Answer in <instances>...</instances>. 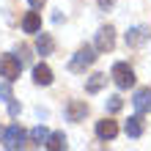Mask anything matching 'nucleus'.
Segmentation results:
<instances>
[{
  "label": "nucleus",
  "instance_id": "nucleus-1",
  "mask_svg": "<svg viewBox=\"0 0 151 151\" xmlns=\"http://www.w3.org/2000/svg\"><path fill=\"white\" fill-rule=\"evenodd\" d=\"M96 58H99V55H96V47H80V50L74 52V58L69 60V72H74V74L85 72Z\"/></svg>",
  "mask_w": 151,
  "mask_h": 151
},
{
  "label": "nucleus",
  "instance_id": "nucleus-2",
  "mask_svg": "<svg viewBox=\"0 0 151 151\" xmlns=\"http://www.w3.org/2000/svg\"><path fill=\"white\" fill-rule=\"evenodd\" d=\"M25 137H28V132H25L19 124H11V127H6V132H3V146L8 148V151H14V148H22L25 146Z\"/></svg>",
  "mask_w": 151,
  "mask_h": 151
},
{
  "label": "nucleus",
  "instance_id": "nucleus-3",
  "mask_svg": "<svg viewBox=\"0 0 151 151\" xmlns=\"http://www.w3.org/2000/svg\"><path fill=\"white\" fill-rule=\"evenodd\" d=\"M110 77H113V83L118 85L121 91H127V88L135 85V72H132L129 63H115L113 72H110Z\"/></svg>",
  "mask_w": 151,
  "mask_h": 151
},
{
  "label": "nucleus",
  "instance_id": "nucleus-4",
  "mask_svg": "<svg viewBox=\"0 0 151 151\" xmlns=\"http://www.w3.org/2000/svg\"><path fill=\"white\" fill-rule=\"evenodd\" d=\"M22 72V60L14 55H0V77H6L8 83H14Z\"/></svg>",
  "mask_w": 151,
  "mask_h": 151
},
{
  "label": "nucleus",
  "instance_id": "nucleus-5",
  "mask_svg": "<svg viewBox=\"0 0 151 151\" xmlns=\"http://www.w3.org/2000/svg\"><path fill=\"white\" fill-rule=\"evenodd\" d=\"M113 47H115V30L113 28H99V33H96V50L110 52Z\"/></svg>",
  "mask_w": 151,
  "mask_h": 151
},
{
  "label": "nucleus",
  "instance_id": "nucleus-6",
  "mask_svg": "<svg viewBox=\"0 0 151 151\" xmlns=\"http://www.w3.org/2000/svg\"><path fill=\"white\" fill-rule=\"evenodd\" d=\"M115 135H118V124H115V121L104 118V121L96 124V137H99V140H113Z\"/></svg>",
  "mask_w": 151,
  "mask_h": 151
},
{
  "label": "nucleus",
  "instance_id": "nucleus-7",
  "mask_svg": "<svg viewBox=\"0 0 151 151\" xmlns=\"http://www.w3.org/2000/svg\"><path fill=\"white\" fill-rule=\"evenodd\" d=\"M85 115H88V104H85V102L72 99V102L66 104V118H69V121H83Z\"/></svg>",
  "mask_w": 151,
  "mask_h": 151
},
{
  "label": "nucleus",
  "instance_id": "nucleus-8",
  "mask_svg": "<svg viewBox=\"0 0 151 151\" xmlns=\"http://www.w3.org/2000/svg\"><path fill=\"white\" fill-rule=\"evenodd\" d=\"M132 104H135V110L143 115L151 110V88H140V91L135 93V99H132Z\"/></svg>",
  "mask_w": 151,
  "mask_h": 151
},
{
  "label": "nucleus",
  "instance_id": "nucleus-9",
  "mask_svg": "<svg viewBox=\"0 0 151 151\" xmlns=\"http://www.w3.org/2000/svg\"><path fill=\"white\" fill-rule=\"evenodd\" d=\"M148 36H151L148 28H132V30H127V47H140Z\"/></svg>",
  "mask_w": 151,
  "mask_h": 151
},
{
  "label": "nucleus",
  "instance_id": "nucleus-10",
  "mask_svg": "<svg viewBox=\"0 0 151 151\" xmlns=\"http://www.w3.org/2000/svg\"><path fill=\"white\" fill-rule=\"evenodd\" d=\"M33 80H36V85H50V83H52V72H50V66H47V63L33 66Z\"/></svg>",
  "mask_w": 151,
  "mask_h": 151
},
{
  "label": "nucleus",
  "instance_id": "nucleus-11",
  "mask_svg": "<svg viewBox=\"0 0 151 151\" xmlns=\"http://www.w3.org/2000/svg\"><path fill=\"white\" fill-rule=\"evenodd\" d=\"M22 30H25V33H39V30H41V17H39L36 11L25 14V19H22Z\"/></svg>",
  "mask_w": 151,
  "mask_h": 151
},
{
  "label": "nucleus",
  "instance_id": "nucleus-12",
  "mask_svg": "<svg viewBox=\"0 0 151 151\" xmlns=\"http://www.w3.org/2000/svg\"><path fill=\"white\" fill-rule=\"evenodd\" d=\"M36 50H39V55H52V50H55V41H52L50 33H39V39H36Z\"/></svg>",
  "mask_w": 151,
  "mask_h": 151
},
{
  "label": "nucleus",
  "instance_id": "nucleus-13",
  "mask_svg": "<svg viewBox=\"0 0 151 151\" xmlns=\"http://www.w3.org/2000/svg\"><path fill=\"white\" fill-rule=\"evenodd\" d=\"M127 135L129 137H140V135H143V118H140V113L132 115V118L127 121Z\"/></svg>",
  "mask_w": 151,
  "mask_h": 151
},
{
  "label": "nucleus",
  "instance_id": "nucleus-14",
  "mask_svg": "<svg viewBox=\"0 0 151 151\" xmlns=\"http://www.w3.org/2000/svg\"><path fill=\"white\" fill-rule=\"evenodd\" d=\"M44 146H47L50 151H60V148H66V135H63V132H52Z\"/></svg>",
  "mask_w": 151,
  "mask_h": 151
},
{
  "label": "nucleus",
  "instance_id": "nucleus-15",
  "mask_svg": "<svg viewBox=\"0 0 151 151\" xmlns=\"http://www.w3.org/2000/svg\"><path fill=\"white\" fill-rule=\"evenodd\" d=\"M104 83H107V74H93V77L85 83V91H88V93H99L102 88H104Z\"/></svg>",
  "mask_w": 151,
  "mask_h": 151
},
{
  "label": "nucleus",
  "instance_id": "nucleus-16",
  "mask_svg": "<svg viewBox=\"0 0 151 151\" xmlns=\"http://www.w3.org/2000/svg\"><path fill=\"white\" fill-rule=\"evenodd\" d=\"M28 137L33 140V146H41V143H47L50 132L44 129V127H36V129H30V132H28Z\"/></svg>",
  "mask_w": 151,
  "mask_h": 151
},
{
  "label": "nucleus",
  "instance_id": "nucleus-17",
  "mask_svg": "<svg viewBox=\"0 0 151 151\" xmlns=\"http://www.w3.org/2000/svg\"><path fill=\"white\" fill-rule=\"evenodd\" d=\"M124 107V99H121V96H110V99H107V113H118Z\"/></svg>",
  "mask_w": 151,
  "mask_h": 151
},
{
  "label": "nucleus",
  "instance_id": "nucleus-18",
  "mask_svg": "<svg viewBox=\"0 0 151 151\" xmlns=\"http://www.w3.org/2000/svg\"><path fill=\"white\" fill-rule=\"evenodd\" d=\"M0 99H3V102H11V99H14V96H11V85H8V80H6V83H0Z\"/></svg>",
  "mask_w": 151,
  "mask_h": 151
},
{
  "label": "nucleus",
  "instance_id": "nucleus-19",
  "mask_svg": "<svg viewBox=\"0 0 151 151\" xmlns=\"http://www.w3.org/2000/svg\"><path fill=\"white\" fill-rule=\"evenodd\" d=\"M8 115H11V118H14V115H19V104H17L14 99L8 102Z\"/></svg>",
  "mask_w": 151,
  "mask_h": 151
},
{
  "label": "nucleus",
  "instance_id": "nucleus-20",
  "mask_svg": "<svg viewBox=\"0 0 151 151\" xmlns=\"http://www.w3.org/2000/svg\"><path fill=\"white\" fill-rule=\"evenodd\" d=\"M28 3H30V6H33V8H41V6H44V3H47V0H28Z\"/></svg>",
  "mask_w": 151,
  "mask_h": 151
},
{
  "label": "nucleus",
  "instance_id": "nucleus-21",
  "mask_svg": "<svg viewBox=\"0 0 151 151\" xmlns=\"http://www.w3.org/2000/svg\"><path fill=\"white\" fill-rule=\"evenodd\" d=\"M113 3H115V0H99V8H110Z\"/></svg>",
  "mask_w": 151,
  "mask_h": 151
}]
</instances>
